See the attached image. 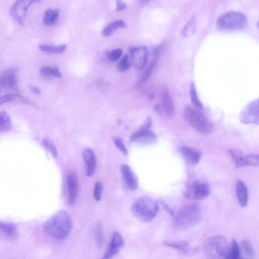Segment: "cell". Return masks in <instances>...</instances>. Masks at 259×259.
Returning <instances> with one entry per match:
<instances>
[{
	"mask_svg": "<svg viewBox=\"0 0 259 259\" xmlns=\"http://www.w3.org/2000/svg\"><path fill=\"white\" fill-rule=\"evenodd\" d=\"M73 227L72 219L66 211H59L51 217L44 225V232L48 235L60 240L67 238Z\"/></svg>",
	"mask_w": 259,
	"mask_h": 259,
	"instance_id": "cell-1",
	"label": "cell"
},
{
	"mask_svg": "<svg viewBox=\"0 0 259 259\" xmlns=\"http://www.w3.org/2000/svg\"><path fill=\"white\" fill-rule=\"evenodd\" d=\"M201 218L200 207L194 204L187 205L174 216L173 226L178 231L186 230L198 224Z\"/></svg>",
	"mask_w": 259,
	"mask_h": 259,
	"instance_id": "cell-2",
	"label": "cell"
},
{
	"mask_svg": "<svg viewBox=\"0 0 259 259\" xmlns=\"http://www.w3.org/2000/svg\"><path fill=\"white\" fill-rule=\"evenodd\" d=\"M159 210L157 202L150 197H139L133 203L131 211L133 215L143 222L149 223L156 217Z\"/></svg>",
	"mask_w": 259,
	"mask_h": 259,
	"instance_id": "cell-3",
	"label": "cell"
},
{
	"mask_svg": "<svg viewBox=\"0 0 259 259\" xmlns=\"http://www.w3.org/2000/svg\"><path fill=\"white\" fill-rule=\"evenodd\" d=\"M216 25L217 28L222 31H242L248 27V20L244 13L232 11L227 12L219 17Z\"/></svg>",
	"mask_w": 259,
	"mask_h": 259,
	"instance_id": "cell-4",
	"label": "cell"
},
{
	"mask_svg": "<svg viewBox=\"0 0 259 259\" xmlns=\"http://www.w3.org/2000/svg\"><path fill=\"white\" fill-rule=\"evenodd\" d=\"M183 115L185 122L197 131L205 134L213 131L212 123L200 110L188 106L185 109Z\"/></svg>",
	"mask_w": 259,
	"mask_h": 259,
	"instance_id": "cell-5",
	"label": "cell"
},
{
	"mask_svg": "<svg viewBox=\"0 0 259 259\" xmlns=\"http://www.w3.org/2000/svg\"><path fill=\"white\" fill-rule=\"evenodd\" d=\"M228 247L226 238L218 235L207 239L204 244V251L208 259H223Z\"/></svg>",
	"mask_w": 259,
	"mask_h": 259,
	"instance_id": "cell-6",
	"label": "cell"
},
{
	"mask_svg": "<svg viewBox=\"0 0 259 259\" xmlns=\"http://www.w3.org/2000/svg\"><path fill=\"white\" fill-rule=\"evenodd\" d=\"M210 193L209 185L206 182L196 181L188 185L184 192L185 196L189 200H204Z\"/></svg>",
	"mask_w": 259,
	"mask_h": 259,
	"instance_id": "cell-7",
	"label": "cell"
},
{
	"mask_svg": "<svg viewBox=\"0 0 259 259\" xmlns=\"http://www.w3.org/2000/svg\"><path fill=\"white\" fill-rule=\"evenodd\" d=\"M151 119L148 117L145 124L131 136V140L142 144H152L157 141V135L150 129Z\"/></svg>",
	"mask_w": 259,
	"mask_h": 259,
	"instance_id": "cell-8",
	"label": "cell"
},
{
	"mask_svg": "<svg viewBox=\"0 0 259 259\" xmlns=\"http://www.w3.org/2000/svg\"><path fill=\"white\" fill-rule=\"evenodd\" d=\"M39 1H30V0H19L16 1L10 9V14L12 18L19 24L23 25L26 18L30 7L34 3Z\"/></svg>",
	"mask_w": 259,
	"mask_h": 259,
	"instance_id": "cell-9",
	"label": "cell"
},
{
	"mask_svg": "<svg viewBox=\"0 0 259 259\" xmlns=\"http://www.w3.org/2000/svg\"><path fill=\"white\" fill-rule=\"evenodd\" d=\"M241 121L245 124H259V100L258 99L247 105L240 115Z\"/></svg>",
	"mask_w": 259,
	"mask_h": 259,
	"instance_id": "cell-10",
	"label": "cell"
},
{
	"mask_svg": "<svg viewBox=\"0 0 259 259\" xmlns=\"http://www.w3.org/2000/svg\"><path fill=\"white\" fill-rule=\"evenodd\" d=\"M134 67L138 70L143 69L147 63L148 52L147 47H132L129 49Z\"/></svg>",
	"mask_w": 259,
	"mask_h": 259,
	"instance_id": "cell-11",
	"label": "cell"
},
{
	"mask_svg": "<svg viewBox=\"0 0 259 259\" xmlns=\"http://www.w3.org/2000/svg\"><path fill=\"white\" fill-rule=\"evenodd\" d=\"M124 244V239L121 234L118 232H114L111 241L101 259H111L121 249Z\"/></svg>",
	"mask_w": 259,
	"mask_h": 259,
	"instance_id": "cell-12",
	"label": "cell"
},
{
	"mask_svg": "<svg viewBox=\"0 0 259 259\" xmlns=\"http://www.w3.org/2000/svg\"><path fill=\"white\" fill-rule=\"evenodd\" d=\"M68 203L73 205L76 199L78 190V181L76 173L71 171L67 175Z\"/></svg>",
	"mask_w": 259,
	"mask_h": 259,
	"instance_id": "cell-13",
	"label": "cell"
},
{
	"mask_svg": "<svg viewBox=\"0 0 259 259\" xmlns=\"http://www.w3.org/2000/svg\"><path fill=\"white\" fill-rule=\"evenodd\" d=\"M0 83L6 90L17 91L18 82L15 70L9 69L5 71L0 77Z\"/></svg>",
	"mask_w": 259,
	"mask_h": 259,
	"instance_id": "cell-14",
	"label": "cell"
},
{
	"mask_svg": "<svg viewBox=\"0 0 259 259\" xmlns=\"http://www.w3.org/2000/svg\"><path fill=\"white\" fill-rule=\"evenodd\" d=\"M179 152L189 164L195 166L200 162L202 152L196 148L184 146L179 149Z\"/></svg>",
	"mask_w": 259,
	"mask_h": 259,
	"instance_id": "cell-15",
	"label": "cell"
},
{
	"mask_svg": "<svg viewBox=\"0 0 259 259\" xmlns=\"http://www.w3.org/2000/svg\"><path fill=\"white\" fill-rule=\"evenodd\" d=\"M18 236L14 225L0 221V239L6 241H13Z\"/></svg>",
	"mask_w": 259,
	"mask_h": 259,
	"instance_id": "cell-16",
	"label": "cell"
},
{
	"mask_svg": "<svg viewBox=\"0 0 259 259\" xmlns=\"http://www.w3.org/2000/svg\"><path fill=\"white\" fill-rule=\"evenodd\" d=\"M162 101L164 110L167 116L170 118L175 115V109L172 98L167 87L164 86L161 92Z\"/></svg>",
	"mask_w": 259,
	"mask_h": 259,
	"instance_id": "cell-17",
	"label": "cell"
},
{
	"mask_svg": "<svg viewBox=\"0 0 259 259\" xmlns=\"http://www.w3.org/2000/svg\"><path fill=\"white\" fill-rule=\"evenodd\" d=\"M121 171L129 189L132 191L137 189L138 186V179L131 168L127 165H123L121 167Z\"/></svg>",
	"mask_w": 259,
	"mask_h": 259,
	"instance_id": "cell-18",
	"label": "cell"
},
{
	"mask_svg": "<svg viewBox=\"0 0 259 259\" xmlns=\"http://www.w3.org/2000/svg\"><path fill=\"white\" fill-rule=\"evenodd\" d=\"M83 156L86 167V174L88 177L95 173L96 167V157L94 151L90 148L85 149L83 152Z\"/></svg>",
	"mask_w": 259,
	"mask_h": 259,
	"instance_id": "cell-19",
	"label": "cell"
},
{
	"mask_svg": "<svg viewBox=\"0 0 259 259\" xmlns=\"http://www.w3.org/2000/svg\"><path fill=\"white\" fill-rule=\"evenodd\" d=\"M237 200L239 204L245 207L248 202V190L244 183L242 181H237L236 185Z\"/></svg>",
	"mask_w": 259,
	"mask_h": 259,
	"instance_id": "cell-20",
	"label": "cell"
},
{
	"mask_svg": "<svg viewBox=\"0 0 259 259\" xmlns=\"http://www.w3.org/2000/svg\"><path fill=\"white\" fill-rule=\"evenodd\" d=\"M18 102L35 106V104L26 97L18 94H8L0 97V104Z\"/></svg>",
	"mask_w": 259,
	"mask_h": 259,
	"instance_id": "cell-21",
	"label": "cell"
},
{
	"mask_svg": "<svg viewBox=\"0 0 259 259\" xmlns=\"http://www.w3.org/2000/svg\"><path fill=\"white\" fill-rule=\"evenodd\" d=\"M59 13L60 10L58 9L47 10L43 15V23L47 26L55 25L58 22Z\"/></svg>",
	"mask_w": 259,
	"mask_h": 259,
	"instance_id": "cell-22",
	"label": "cell"
},
{
	"mask_svg": "<svg viewBox=\"0 0 259 259\" xmlns=\"http://www.w3.org/2000/svg\"><path fill=\"white\" fill-rule=\"evenodd\" d=\"M241 249L236 240H233L224 256V259H240Z\"/></svg>",
	"mask_w": 259,
	"mask_h": 259,
	"instance_id": "cell-23",
	"label": "cell"
},
{
	"mask_svg": "<svg viewBox=\"0 0 259 259\" xmlns=\"http://www.w3.org/2000/svg\"><path fill=\"white\" fill-rule=\"evenodd\" d=\"M12 127L11 119L4 111H0V133L9 132Z\"/></svg>",
	"mask_w": 259,
	"mask_h": 259,
	"instance_id": "cell-24",
	"label": "cell"
},
{
	"mask_svg": "<svg viewBox=\"0 0 259 259\" xmlns=\"http://www.w3.org/2000/svg\"><path fill=\"white\" fill-rule=\"evenodd\" d=\"M126 24L122 21H115L106 27L102 31V34L104 37H109L112 35L119 28H125Z\"/></svg>",
	"mask_w": 259,
	"mask_h": 259,
	"instance_id": "cell-25",
	"label": "cell"
},
{
	"mask_svg": "<svg viewBox=\"0 0 259 259\" xmlns=\"http://www.w3.org/2000/svg\"><path fill=\"white\" fill-rule=\"evenodd\" d=\"M164 244L169 248L183 252L186 254L189 252V243L186 241H166L164 243Z\"/></svg>",
	"mask_w": 259,
	"mask_h": 259,
	"instance_id": "cell-26",
	"label": "cell"
},
{
	"mask_svg": "<svg viewBox=\"0 0 259 259\" xmlns=\"http://www.w3.org/2000/svg\"><path fill=\"white\" fill-rule=\"evenodd\" d=\"M40 73L41 75L46 78H50L52 76L58 78L62 77L61 73L57 67H42L40 69Z\"/></svg>",
	"mask_w": 259,
	"mask_h": 259,
	"instance_id": "cell-27",
	"label": "cell"
},
{
	"mask_svg": "<svg viewBox=\"0 0 259 259\" xmlns=\"http://www.w3.org/2000/svg\"><path fill=\"white\" fill-rule=\"evenodd\" d=\"M190 95L193 108L201 111L203 108V105L198 97L195 86L193 82L191 84L190 87Z\"/></svg>",
	"mask_w": 259,
	"mask_h": 259,
	"instance_id": "cell-28",
	"label": "cell"
},
{
	"mask_svg": "<svg viewBox=\"0 0 259 259\" xmlns=\"http://www.w3.org/2000/svg\"><path fill=\"white\" fill-rule=\"evenodd\" d=\"M67 48L65 44L50 46L47 45H40L39 46V50L43 52L52 53H62L65 52Z\"/></svg>",
	"mask_w": 259,
	"mask_h": 259,
	"instance_id": "cell-29",
	"label": "cell"
},
{
	"mask_svg": "<svg viewBox=\"0 0 259 259\" xmlns=\"http://www.w3.org/2000/svg\"><path fill=\"white\" fill-rule=\"evenodd\" d=\"M259 165V158L258 154H249L243 156L242 160L243 167L246 166L258 167Z\"/></svg>",
	"mask_w": 259,
	"mask_h": 259,
	"instance_id": "cell-30",
	"label": "cell"
},
{
	"mask_svg": "<svg viewBox=\"0 0 259 259\" xmlns=\"http://www.w3.org/2000/svg\"><path fill=\"white\" fill-rule=\"evenodd\" d=\"M229 153L233 158L236 166L237 168L243 167L242 160L244 156L243 153L238 150L233 149L229 150Z\"/></svg>",
	"mask_w": 259,
	"mask_h": 259,
	"instance_id": "cell-31",
	"label": "cell"
},
{
	"mask_svg": "<svg viewBox=\"0 0 259 259\" xmlns=\"http://www.w3.org/2000/svg\"><path fill=\"white\" fill-rule=\"evenodd\" d=\"M96 241L98 247H102L104 243V235L103 226L101 223H99L96 228Z\"/></svg>",
	"mask_w": 259,
	"mask_h": 259,
	"instance_id": "cell-32",
	"label": "cell"
},
{
	"mask_svg": "<svg viewBox=\"0 0 259 259\" xmlns=\"http://www.w3.org/2000/svg\"><path fill=\"white\" fill-rule=\"evenodd\" d=\"M44 147L50 151L55 157L58 156V151L54 143L49 139H45L43 141Z\"/></svg>",
	"mask_w": 259,
	"mask_h": 259,
	"instance_id": "cell-33",
	"label": "cell"
},
{
	"mask_svg": "<svg viewBox=\"0 0 259 259\" xmlns=\"http://www.w3.org/2000/svg\"><path fill=\"white\" fill-rule=\"evenodd\" d=\"M130 64L129 62L128 55H125L121 60V61L119 62L117 70L121 72H125L130 69Z\"/></svg>",
	"mask_w": 259,
	"mask_h": 259,
	"instance_id": "cell-34",
	"label": "cell"
},
{
	"mask_svg": "<svg viewBox=\"0 0 259 259\" xmlns=\"http://www.w3.org/2000/svg\"><path fill=\"white\" fill-rule=\"evenodd\" d=\"M103 190V185L101 182H97L94 186V197L99 202L101 200Z\"/></svg>",
	"mask_w": 259,
	"mask_h": 259,
	"instance_id": "cell-35",
	"label": "cell"
},
{
	"mask_svg": "<svg viewBox=\"0 0 259 259\" xmlns=\"http://www.w3.org/2000/svg\"><path fill=\"white\" fill-rule=\"evenodd\" d=\"M242 246L247 255L250 258H254L255 256V251L251 244L247 241L244 240L242 242Z\"/></svg>",
	"mask_w": 259,
	"mask_h": 259,
	"instance_id": "cell-36",
	"label": "cell"
},
{
	"mask_svg": "<svg viewBox=\"0 0 259 259\" xmlns=\"http://www.w3.org/2000/svg\"><path fill=\"white\" fill-rule=\"evenodd\" d=\"M123 54V51L121 49H116L112 51L109 55V59L111 62L114 63L120 58Z\"/></svg>",
	"mask_w": 259,
	"mask_h": 259,
	"instance_id": "cell-37",
	"label": "cell"
},
{
	"mask_svg": "<svg viewBox=\"0 0 259 259\" xmlns=\"http://www.w3.org/2000/svg\"><path fill=\"white\" fill-rule=\"evenodd\" d=\"M113 141L115 145L118 149L124 155H127L128 154V150L122 139L119 138H115L114 139Z\"/></svg>",
	"mask_w": 259,
	"mask_h": 259,
	"instance_id": "cell-38",
	"label": "cell"
},
{
	"mask_svg": "<svg viewBox=\"0 0 259 259\" xmlns=\"http://www.w3.org/2000/svg\"><path fill=\"white\" fill-rule=\"evenodd\" d=\"M155 62L156 60L155 59L154 61H153V62L149 65V67L144 73L142 78V82L143 83H145L148 81V79L151 75L152 70L155 66Z\"/></svg>",
	"mask_w": 259,
	"mask_h": 259,
	"instance_id": "cell-39",
	"label": "cell"
},
{
	"mask_svg": "<svg viewBox=\"0 0 259 259\" xmlns=\"http://www.w3.org/2000/svg\"><path fill=\"white\" fill-rule=\"evenodd\" d=\"M116 9L117 11H121L125 10L127 8L126 4L120 0L116 1Z\"/></svg>",
	"mask_w": 259,
	"mask_h": 259,
	"instance_id": "cell-40",
	"label": "cell"
},
{
	"mask_svg": "<svg viewBox=\"0 0 259 259\" xmlns=\"http://www.w3.org/2000/svg\"><path fill=\"white\" fill-rule=\"evenodd\" d=\"M30 90L34 94H41V90L39 89V88H38L37 87H36L33 85H31L30 86Z\"/></svg>",
	"mask_w": 259,
	"mask_h": 259,
	"instance_id": "cell-41",
	"label": "cell"
},
{
	"mask_svg": "<svg viewBox=\"0 0 259 259\" xmlns=\"http://www.w3.org/2000/svg\"><path fill=\"white\" fill-rule=\"evenodd\" d=\"M246 259V258H243V257H242L241 258V259Z\"/></svg>",
	"mask_w": 259,
	"mask_h": 259,
	"instance_id": "cell-42",
	"label": "cell"
}]
</instances>
